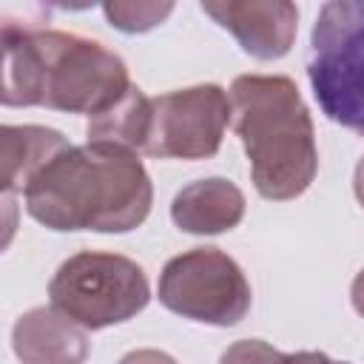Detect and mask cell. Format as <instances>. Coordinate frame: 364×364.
<instances>
[{
  "instance_id": "6da1fadb",
  "label": "cell",
  "mask_w": 364,
  "mask_h": 364,
  "mask_svg": "<svg viewBox=\"0 0 364 364\" xmlns=\"http://www.w3.org/2000/svg\"><path fill=\"white\" fill-rule=\"evenodd\" d=\"M23 199L28 216L51 230L125 233L148 219L154 185L136 151L85 142L57 154Z\"/></svg>"
},
{
  "instance_id": "7a4b0ae2",
  "label": "cell",
  "mask_w": 364,
  "mask_h": 364,
  "mask_svg": "<svg viewBox=\"0 0 364 364\" xmlns=\"http://www.w3.org/2000/svg\"><path fill=\"white\" fill-rule=\"evenodd\" d=\"M134 82L119 54L71 31L3 23V105L97 117Z\"/></svg>"
},
{
  "instance_id": "3957f363",
  "label": "cell",
  "mask_w": 364,
  "mask_h": 364,
  "mask_svg": "<svg viewBox=\"0 0 364 364\" xmlns=\"http://www.w3.org/2000/svg\"><path fill=\"white\" fill-rule=\"evenodd\" d=\"M230 108L259 196L273 202L301 196L316 179L318 151L296 82L282 74H242L230 85Z\"/></svg>"
},
{
  "instance_id": "277c9868",
  "label": "cell",
  "mask_w": 364,
  "mask_h": 364,
  "mask_svg": "<svg viewBox=\"0 0 364 364\" xmlns=\"http://www.w3.org/2000/svg\"><path fill=\"white\" fill-rule=\"evenodd\" d=\"M307 80L321 111L364 136V0L321 6L310 31Z\"/></svg>"
},
{
  "instance_id": "5b68a950",
  "label": "cell",
  "mask_w": 364,
  "mask_h": 364,
  "mask_svg": "<svg viewBox=\"0 0 364 364\" xmlns=\"http://www.w3.org/2000/svg\"><path fill=\"white\" fill-rule=\"evenodd\" d=\"M51 307L85 330L122 324L145 310L151 287L145 270L119 253L82 250L65 259L48 282Z\"/></svg>"
},
{
  "instance_id": "8992f818",
  "label": "cell",
  "mask_w": 364,
  "mask_h": 364,
  "mask_svg": "<svg viewBox=\"0 0 364 364\" xmlns=\"http://www.w3.org/2000/svg\"><path fill=\"white\" fill-rule=\"evenodd\" d=\"M250 299L242 267L219 247L179 253L159 273V301L199 324L233 327L247 316Z\"/></svg>"
},
{
  "instance_id": "52a82bcc",
  "label": "cell",
  "mask_w": 364,
  "mask_h": 364,
  "mask_svg": "<svg viewBox=\"0 0 364 364\" xmlns=\"http://www.w3.org/2000/svg\"><path fill=\"white\" fill-rule=\"evenodd\" d=\"M230 117V97L216 82L159 94L151 100V128L142 154L159 159H208L222 148Z\"/></svg>"
},
{
  "instance_id": "ba28073f",
  "label": "cell",
  "mask_w": 364,
  "mask_h": 364,
  "mask_svg": "<svg viewBox=\"0 0 364 364\" xmlns=\"http://www.w3.org/2000/svg\"><path fill=\"white\" fill-rule=\"evenodd\" d=\"M202 11L256 60L284 57L299 28V9L287 0H205Z\"/></svg>"
},
{
  "instance_id": "9c48e42d",
  "label": "cell",
  "mask_w": 364,
  "mask_h": 364,
  "mask_svg": "<svg viewBox=\"0 0 364 364\" xmlns=\"http://www.w3.org/2000/svg\"><path fill=\"white\" fill-rule=\"evenodd\" d=\"M11 347L20 364H85L91 344L85 327L57 307H34L11 327Z\"/></svg>"
},
{
  "instance_id": "30bf717a",
  "label": "cell",
  "mask_w": 364,
  "mask_h": 364,
  "mask_svg": "<svg viewBox=\"0 0 364 364\" xmlns=\"http://www.w3.org/2000/svg\"><path fill=\"white\" fill-rule=\"evenodd\" d=\"M245 216V193L225 176H208L185 185L171 202V219L193 236L233 230Z\"/></svg>"
},
{
  "instance_id": "8fae6325",
  "label": "cell",
  "mask_w": 364,
  "mask_h": 364,
  "mask_svg": "<svg viewBox=\"0 0 364 364\" xmlns=\"http://www.w3.org/2000/svg\"><path fill=\"white\" fill-rule=\"evenodd\" d=\"M71 142L46 125H3L0 128V185L3 196L23 193L28 182Z\"/></svg>"
},
{
  "instance_id": "7c38bea8",
  "label": "cell",
  "mask_w": 364,
  "mask_h": 364,
  "mask_svg": "<svg viewBox=\"0 0 364 364\" xmlns=\"http://www.w3.org/2000/svg\"><path fill=\"white\" fill-rule=\"evenodd\" d=\"M151 128V100L139 85H131L119 102L88 119V142H105L128 151H145Z\"/></svg>"
},
{
  "instance_id": "4fadbf2b",
  "label": "cell",
  "mask_w": 364,
  "mask_h": 364,
  "mask_svg": "<svg viewBox=\"0 0 364 364\" xmlns=\"http://www.w3.org/2000/svg\"><path fill=\"white\" fill-rule=\"evenodd\" d=\"M102 11L117 31L142 34V31L156 28L173 11V3H119V0H114V3H105Z\"/></svg>"
},
{
  "instance_id": "5bb4252c",
  "label": "cell",
  "mask_w": 364,
  "mask_h": 364,
  "mask_svg": "<svg viewBox=\"0 0 364 364\" xmlns=\"http://www.w3.org/2000/svg\"><path fill=\"white\" fill-rule=\"evenodd\" d=\"M284 355L287 353L270 347L262 338H242L219 355V364H284Z\"/></svg>"
},
{
  "instance_id": "9a60e30c",
  "label": "cell",
  "mask_w": 364,
  "mask_h": 364,
  "mask_svg": "<svg viewBox=\"0 0 364 364\" xmlns=\"http://www.w3.org/2000/svg\"><path fill=\"white\" fill-rule=\"evenodd\" d=\"M119 364H179V361H176L173 355L162 353V350L145 347V350H131V353H125V355L119 358Z\"/></svg>"
},
{
  "instance_id": "2e32d148",
  "label": "cell",
  "mask_w": 364,
  "mask_h": 364,
  "mask_svg": "<svg viewBox=\"0 0 364 364\" xmlns=\"http://www.w3.org/2000/svg\"><path fill=\"white\" fill-rule=\"evenodd\" d=\"M284 364H347V361H336L324 353H316V350H301V353H290L284 355Z\"/></svg>"
},
{
  "instance_id": "e0dca14e",
  "label": "cell",
  "mask_w": 364,
  "mask_h": 364,
  "mask_svg": "<svg viewBox=\"0 0 364 364\" xmlns=\"http://www.w3.org/2000/svg\"><path fill=\"white\" fill-rule=\"evenodd\" d=\"M350 301H353V307H355V313L364 318V270L353 279V284H350Z\"/></svg>"
},
{
  "instance_id": "ac0fdd59",
  "label": "cell",
  "mask_w": 364,
  "mask_h": 364,
  "mask_svg": "<svg viewBox=\"0 0 364 364\" xmlns=\"http://www.w3.org/2000/svg\"><path fill=\"white\" fill-rule=\"evenodd\" d=\"M353 191H355L358 205L364 208V156H361L358 165H355V173H353Z\"/></svg>"
}]
</instances>
